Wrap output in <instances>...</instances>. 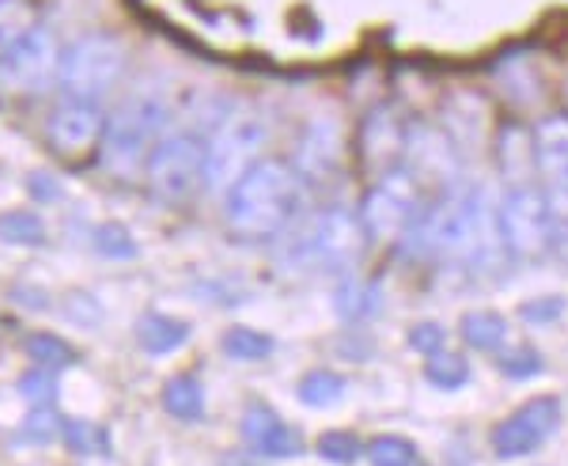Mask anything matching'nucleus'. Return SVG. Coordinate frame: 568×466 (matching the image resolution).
Returning a JSON list of instances; mask_svg holds the SVG:
<instances>
[{
	"mask_svg": "<svg viewBox=\"0 0 568 466\" xmlns=\"http://www.w3.org/2000/svg\"><path fill=\"white\" fill-rule=\"evenodd\" d=\"M163 130L160 99H130L103 133V163L114 175H133L152 155V136Z\"/></svg>",
	"mask_w": 568,
	"mask_h": 466,
	"instance_id": "nucleus-5",
	"label": "nucleus"
},
{
	"mask_svg": "<svg viewBox=\"0 0 568 466\" xmlns=\"http://www.w3.org/2000/svg\"><path fill=\"white\" fill-rule=\"evenodd\" d=\"M549 251L568 259V194H549Z\"/></svg>",
	"mask_w": 568,
	"mask_h": 466,
	"instance_id": "nucleus-35",
	"label": "nucleus"
},
{
	"mask_svg": "<svg viewBox=\"0 0 568 466\" xmlns=\"http://www.w3.org/2000/svg\"><path fill=\"white\" fill-rule=\"evenodd\" d=\"M565 296H535V300H524L519 304V318L530 326H554L557 318L565 315Z\"/></svg>",
	"mask_w": 568,
	"mask_h": 466,
	"instance_id": "nucleus-33",
	"label": "nucleus"
},
{
	"mask_svg": "<svg viewBox=\"0 0 568 466\" xmlns=\"http://www.w3.org/2000/svg\"><path fill=\"white\" fill-rule=\"evenodd\" d=\"M361 440H356L353 433H323L318 436V455H323L326 463H334V466H349L361 459Z\"/></svg>",
	"mask_w": 568,
	"mask_h": 466,
	"instance_id": "nucleus-32",
	"label": "nucleus"
},
{
	"mask_svg": "<svg viewBox=\"0 0 568 466\" xmlns=\"http://www.w3.org/2000/svg\"><path fill=\"white\" fill-rule=\"evenodd\" d=\"M364 246H368V232H364L361 216L337 205L307 216L304 227L292 235L288 254L296 266L307 270H349L361 262Z\"/></svg>",
	"mask_w": 568,
	"mask_h": 466,
	"instance_id": "nucleus-3",
	"label": "nucleus"
},
{
	"mask_svg": "<svg viewBox=\"0 0 568 466\" xmlns=\"http://www.w3.org/2000/svg\"><path fill=\"white\" fill-rule=\"evenodd\" d=\"M220 345H224V353L232 356V361H265V356L277 350L270 334L251 331V326H232V331H224Z\"/></svg>",
	"mask_w": 568,
	"mask_h": 466,
	"instance_id": "nucleus-25",
	"label": "nucleus"
},
{
	"mask_svg": "<svg viewBox=\"0 0 568 466\" xmlns=\"http://www.w3.org/2000/svg\"><path fill=\"white\" fill-rule=\"evenodd\" d=\"M265 144V118L254 111H235L227 122H220L213 144L205 149V186L224 190L254 163V155Z\"/></svg>",
	"mask_w": 568,
	"mask_h": 466,
	"instance_id": "nucleus-10",
	"label": "nucleus"
},
{
	"mask_svg": "<svg viewBox=\"0 0 568 466\" xmlns=\"http://www.w3.org/2000/svg\"><path fill=\"white\" fill-rule=\"evenodd\" d=\"M557 425H561V398L538 395L493 428V452L500 459H524L557 433Z\"/></svg>",
	"mask_w": 568,
	"mask_h": 466,
	"instance_id": "nucleus-11",
	"label": "nucleus"
},
{
	"mask_svg": "<svg viewBox=\"0 0 568 466\" xmlns=\"http://www.w3.org/2000/svg\"><path fill=\"white\" fill-rule=\"evenodd\" d=\"M535 168L557 194H568V114H546L535 125Z\"/></svg>",
	"mask_w": 568,
	"mask_h": 466,
	"instance_id": "nucleus-16",
	"label": "nucleus"
},
{
	"mask_svg": "<svg viewBox=\"0 0 568 466\" xmlns=\"http://www.w3.org/2000/svg\"><path fill=\"white\" fill-rule=\"evenodd\" d=\"M163 406H168L171 417H182V422H197L205 414V391H201L197 376H175L163 387Z\"/></svg>",
	"mask_w": 568,
	"mask_h": 466,
	"instance_id": "nucleus-21",
	"label": "nucleus"
},
{
	"mask_svg": "<svg viewBox=\"0 0 568 466\" xmlns=\"http://www.w3.org/2000/svg\"><path fill=\"white\" fill-rule=\"evenodd\" d=\"M27 440H34V444H45V440H53V436L61 433V425H58V417H53V406H45V409H31V417H27Z\"/></svg>",
	"mask_w": 568,
	"mask_h": 466,
	"instance_id": "nucleus-38",
	"label": "nucleus"
},
{
	"mask_svg": "<svg viewBox=\"0 0 568 466\" xmlns=\"http://www.w3.org/2000/svg\"><path fill=\"white\" fill-rule=\"evenodd\" d=\"M417 213H420V182L406 168H390L364 194V205L356 216H361L368 240H394V235L414 227Z\"/></svg>",
	"mask_w": 568,
	"mask_h": 466,
	"instance_id": "nucleus-7",
	"label": "nucleus"
},
{
	"mask_svg": "<svg viewBox=\"0 0 568 466\" xmlns=\"http://www.w3.org/2000/svg\"><path fill=\"white\" fill-rule=\"evenodd\" d=\"M414 235L420 251L447 254V259H474L481 266H493L504 254L497 209H489L478 186H452L444 197H436L425 209Z\"/></svg>",
	"mask_w": 568,
	"mask_h": 466,
	"instance_id": "nucleus-1",
	"label": "nucleus"
},
{
	"mask_svg": "<svg viewBox=\"0 0 568 466\" xmlns=\"http://www.w3.org/2000/svg\"><path fill=\"white\" fill-rule=\"evenodd\" d=\"M23 345H27V356H31L39 368H69V364H77V350L58 334L34 331V334H27Z\"/></svg>",
	"mask_w": 568,
	"mask_h": 466,
	"instance_id": "nucleus-22",
	"label": "nucleus"
},
{
	"mask_svg": "<svg viewBox=\"0 0 568 466\" xmlns=\"http://www.w3.org/2000/svg\"><path fill=\"white\" fill-rule=\"evenodd\" d=\"M205 149L197 133H175L168 141H160L144 163L152 194L163 201H190L205 186Z\"/></svg>",
	"mask_w": 568,
	"mask_h": 466,
	"instance_id": "nucleus-6",
	"label": "nucleus"
},
{
	"mask_svg": "<svg viewBox=\"0 0 568 466\" xmlns=\"http://www.w3.org/2000/svg\"><path fill=\"white\" fill-rule=\"evenodd\" d=\"M61 433H65V444L72 452H103L106 440L99 428H91L88 422H65L61 425Z\"/></svg>",
	"mask_w": 568,
	"mask_h": 466,
	"instance_id": "nucleus-36",
	"label": "nucleus"
},
{
	"mask_svg": "<svg viewBox=\"0 0 568 466\" xmlns=\"http://www.w3.org/2000/svg\"><path fill=\"white\" fill-rule=\"evenodd\" d=\"M91 243H95V251L103 254V259H125V262L136 259V240L125 224H114V221L99 224L95 235H91Z\"/></svg>",
	"mask_w": 568,
	"mask_h": 466,
	"instance_id": "nucleus-28",
	"label": "nucleus"
},
{
	"mask_svg": "<svg viewBox=\"0 0 568 466\" xmlns=\"http://www.w3.org/2000/svg\"><path fill=\"white\" fill-rule=\"evenodd\" d=\"M342 163H345V149H342V130H337V122H311L307 133L300 136L296 144V175L300 182H315V186H323V182H334L342 175Z\"/></svg>",
	"mask_w": 568,
	"mask_h": 466,
	"instance_id": "nucleus-14",
	"label": "nucleus"
},
{
	"mask_svg": "<svg viewBox=\"0 0 568 466\" xmlns=\"http://www.w3.org/2000/svg\"><path fill=\"white\" fill-rule=\"evenodd\" d=\"M243 436L246 444L258 455H270V459H292V455L304 452V436L296 428H288L273 414L270 406H251L243 414Z\"/></svg>",
	"mask_w": 568,
	"mask_h": 466,
	"instance_id": "nucleus-17",
	"label": "nucleus"
},
{
	"mask_svg": "<svg viewBox=\"0 0 568 466\" xmlns=\"http://www.w3.org/2000/svg\"><path fill=\"white\" fill-rule=\"evenodd\" d=\"M406 130L394 107H375L361 125V160L368 171H390L398 168L402 152H406Z\"/></svg>",
	"mask_w": 568,
	"mask_h": 466,
	"instance_id": "nucleus-15",
	"label": "nucleus"
},
{
	"mask_svg": "<svg viewBox=\"0 0 568 466\" xmlns=\"http://www.w3.org/2000/svg\"><path fill=\"white\" fill-rule=\"evenodd\" d=\"M463 342L478 353H500L508 342V318L500 311H470L463 318Z\"/></svg>",
	"mask_w": 568,
	"mask_h": 466,
	"instance_id": "nucleus-20",
	"label": "nucleus"
},
{
	"mask_svg": "<svg viewBox=\"0 0 568 466\" xmlns=\"http://www.w3.org/2000/svg\"><path fill=\"white\" fill-rule=\"evenodd\" d=\"M296 395L307 402V406H329L345 395V379L334 376V372H311V376L300 379Z\"/></svg>",
	"mask_w": 568,
	"mask_h": 466,
	"instance_id": "nucleus-30",
	"label": "nucleus"
},
{
	"mask_svg": "<svg viewBox=\"0 0 568 466\" xmlns=\"http://www.w3.org/2000/svg\"><path fill=\"white\" fill-rule=\"evenodd\" d=\"M186 337H190V326L171 315H160V311H152V315H144L141 323H136V342H141L144 353H155V356L175 353Z\"/></svg>",
	"mask_w": 568,
	"mask_h": 466,
	"instance_id": "nucleus-19",
	"label": "nucleus"
},
{
	"mask_svg": "<svg viewBox=\"0 0 568 466\" xmlns=\"http://www.w3.org/2000/svg\"><path fill=\"white\" fill-rule=\"evenodd\" d=\"M425 379L433 383V387H439V391H459V387H466V383H470V364H466L463 353L444 350V353L428 356Z\"/></svg>",
	"mask_w": 568,
	"mask_h": 466,
	"instance_id": "nucleus-24",
	"label": "nucleus"
},
{
	"mask_svg": "<svg viewBox=\"0 0 568 466\" xmlns=\"http://www.w3.org/2000/svg\"><path fill=\"white\" fill-rule=\"evenodd\" d=\"M402 160L409 163V175L417 182H433V186H452L455 175H459L455 141L447 136V130H436V125H409Z\"/></svg>",
	"mask_w": 568,
	"mask_h": 466,
	"instance_id": "nucleus-13",
	"label": "nucleus"
},
{
	"mask_svg": "<svg viewBox=\"0 0 568 466\" xmlns=\"http://www.w3.org/2000/svg\"><path fill=\"white\" fill-rule=\"evenodd\" d=\"M304 201V182L284 160H258L227 186V227L240 240L262 243L288 232Z\"/></svg>",
	"mask_w": 568,
	"mask_h": 466,
	"instance_id": "nucleus-2",
	"label": "nucleus"
},
{
	"mask_svg": "<svg viewBox=\"0 0 568 466\" xmlns=\"http://www.w3.org/2000/svg\"><path fill=\"white\" fill-rule=\"evenodd\" d=\"M58 69H61L58 39L45 27H34L12 50L0 53V99L20 103V99L42 95L58 80Z\"/></svg>",
	"mask_w": 568,
	"mask_h": 466,
	"instance_id": "nucleus-4",
	"label": "nucleus"
},
{
	"mask_svg": "<svg viewBox=\"0 0 568 466\" xmlns=\"http://www.w3.org/2000/svg\"><path fill=\"white\" fill-rule=\"evenodd\" d=\"M497 368L508 379H535L538 372L546 368V361H542V353H538L535 345L516 342V345H508V350L497 353Z\"/></svg>",
	"mask_w": 568,
	"mask_h": 466,
	"instance_id": "nucleus-27",
	"label": "nucleus"
},
{
	"mask_svg": "<svg viewBox=\"0 0 568 466\" xmlns=\"http://www.w3.org/2000/svg\"><path fill=\"white\" fill-rule=\"evenodd\" d=\"M565 91H568V84H565Z\"/></svg>",
	"mask_w": 568,
	"mask_h": 466,
	"instance_id": "nucleus-40",
	"label": "nucleus"
},
{
	"mask_svg": "<svg viewBox=\"0 0 568 466\" xmlns=\"http://www.w3.org/2000/svg\"><path fill=\"white\" fill-rule=\"evenodd\" d=\"M334 307L342 318H368L375 311V292L368 285H361V281H345V285H337L334 292Z\"/></svg>",
	"mask_w": 568,
	"mask_h": 466,
	"instance_id": "nucleus-31",
	"label": "nucleus"
},
{
	"mask_svg": "<svg viewBox=\"0 0 568 466\" xmlns=\"http://www.w3.org/2000/svg\"><path fill=\"white\" fill-rule=\"evenodd\" d=\"M34 4L31 0H0V53H8L23 34L34 31Z\"/></svg>",
	"mask_w": 568,
	"mask_h": 466,
	"instance_id": "nucleus-23",
	"label": "nucleus"
},
{
	"mask_svg": "<svg viewBox=\"0 0 568 466\" xmlns=\"http://www.w3.org/2000/svg\"><path fill=\"white\" fill-rule=\"evenodd\" d=\"M497 232L504 254L511 259H542L549 251V194L538 186H511L497 205Z\"/></svg>",
	"mask_w": 568,
	"mask_h": 466,
	"instance_id": "nucleus-8",
	"label": "nucleus"
},
{
	"mask_svg": "<svg viewBox=\"0 0 568 466\" xmlns=\"http://www.w3.org/2000/svg\"><path fill=\"white\" fill-rule=\"evenodd\" d=\"M103 133H106V118L95 99H69L45 122V144L61 160H84L95 144H103Z\"/></svg>",
	"mask_w": 568,
	"mask_h": 466,
	"instance_id": "nucleus-12",
	"label": "nucleus"
},
{
	"mask_svg": "<svg viewBox=\"0 0 568 466\" xmlns=\"http://www.w3.org/2000/svg\"><path fill=\"white\" fill-rule=\"evenodd\" d=\"M0 240L16 246H39L45 243V224L27 209H12V213H0Z\"/></svg>",
	"mask_w": 568,
	"mask_h": 466,
	"instance_id": "nucleus-26",
	"label": "nucleus"
},
{
	"mask_svg": "<svg viewBox=\"0 0 568 466\" xmlns=\"http://www.w3.org/2000/svg\"><path fill=\"white\" fill-rule=\"evenodd\" d=\"M20 391H23V398L31 402V409H45V406H53V398H58V379H53L45 368L27 372L20 379Z\"/></svg>",
	"mask_w": 568,
	"mask_h": 466,
	"instance_id": "nucleus-34",
	"label": "nucleus"
},
{
	"mask_svg": "<svg viewBox=\"0 0 568 466\" xmlns=\"http://www.w3.org/2000/svg\"><path fill=\"white\" fill-rule=\"evenodd\" d=\"M497 163L511 186H527L538 175L535 168V133L519 122H504L497 130Z\"/></svg>",
	"mask_w": 568,
	"mask_h": 466,
	"instance_id": "nucleus-18",
	"label": "nucleus"
},
{
	"mask_svg": "<svg viewBox=\"0 0 568 466\" xmlns=\"http://www.w3.org/2000/svg\"><path fill=\"white\" fill-rule=\"evenodd\" d=\"M125 69V50L114 34H84L65 50L58 69V80L65 84L72 99H95L106 88H114V80Z\"/></svg>",
	"mask_w": 568,
	"mask_h": 466,
	"instance_id": "nucleus-9",
	"label": "nucleus"
},
{
	"mask_svg": "<svg viewBox=\"0 0 568 466\" xmlns=\"http://www.w3.org/2000/svg\"><path fill=\"white\" fill-rule=\"evenodd\" d=\"M444 342H447V334H444V326H439V323H417L414 331H409V350L420 353V356L444 353Z\"/></svg>",
	"mask_w": 568,
	"mask_h": 466,
	"instance_id": "nucleus-37",
	"label": "nucleus"
},
{
	"mask_svg": "<svg viewBox=\"0 0 568 466\" xmlns=\"http://www.w3.org/2000/svg\"><path fill=\"white\" fill-rule=\"evenodd\" d=\"M368 463L372 466H414L417 447L406 436H375L368 444Z\"/></svg>",
	"mask_w": 568,
	"mask_h": 466,
	"instance_id": "nucleus-29",
	"label": "nucleus"
},
{
	"mask_svg": "<svg viewBox=\"0 0 568 466\" xmlns=\"http://www.w3.org/2000/svg\"><path fill=\"white\" fill-rule=\"evenodd\" d=\"M27 186H31V194L39 197V201H53V197L61 194V186H58V182H53L50 175H42V171H39V175H31V179H27Z\"/></svg>",
	"mask_w": 568,
	"mask_h": 466,
	"instance_id": "nucleus-39",
	"label": "nucleus"
}]
</instances>
